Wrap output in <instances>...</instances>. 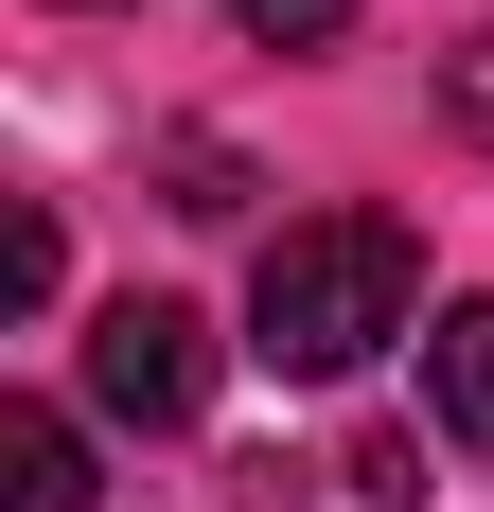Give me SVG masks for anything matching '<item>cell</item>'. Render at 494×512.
Instances as JSON below:
<instances>
[{"instance_id": "5", "label": "cell", "mask_w": 494, "mask_h": 512, "mask_svg": "<svg viewBox=\"0 0 494 512\" xmlns=\"http://www.w3.org/2000/svg\"><path fill=\"white\" fill-rule=\"evenodd\" d=\"M230 18H247L265 53H336V36H353V0H230Z\"/></svg>"}, {"instance_id": "4", "label": "cell", "mask_w": 494, "mask_h": 512, "mask_svg": "<svg viewBox=\"0 0 494 512\" xmlns=\"http://www.w3.org/2000/svg\"><path fill=\"white\" fill-rule=\"evenodd\" d=\"M0 512H89V442H71V407H0Z\"/></svg>"}, {"instance_id": "6", "label": "cell", "mask_w": 494, "mask_h": 512, "mask_svg": "<svg viewBox=\"0 0 494 512\" xmlns=\"http://www.w3.org/2000/svg\"><path fill=\"white\" fill-rule=\"evenodd\" d=\"M336 477H353V512H406V495H424V460H406V442H353Z\"/></svg>"}, {"instance_id": "1", "label": "cell", "mask_w": 494, "mask_h": 512, "mask_svg": "<svg viewBox=\"0 0 494 512\" xmlns=\"http://www.w3.org/2000/svg\"><path fill=\"white\" fill-rule=\"evenodd\" d=\"M406 318H424V248H406V212H300V230H265V265H247V354L283 371V389L371 371Z\"/></svg>"}, {"instance_id": "7", "label": "cell", "mask_w": 494, "mask_h": 512, "mask_svg": "<svg viewBox=\"0 0 494 512\" xmlns=\"http://www.w3.org/2000/svg\"><path fill=\"white\" fill-rule=\"evenodd\" d=\"M177 212H247V159L230 142H177Z\"/></svg>"}, {"instance_id": "2", "label": "cell", "mask_w": 494, "mask_h": 512, "mask_svg": "<svg viewBox=\"0 0 494 512\" xmlns=\"http://www.w3.org/2000/svg\"><path fill=\"white\" fill-rule=\"evenodd\" d=\"M89 407L106 424H195L212 407V318L195 301H106L89 318Z\"/></svg>"}, {"instance_id": "3", "label": "cell", "mask_w": 494, "mask_h": 512, "mask_svg": "<svg viewBox=\"0 0 494 512\" xmlns=\"http://www.w3.org/2000/svg\"><path fill=\"white\" fill-rule=\"evenodd\" d=\"M424 407H442V442L494 460V301H442V318H424Z\"/></svg>"}, {"instance_id": "8", "label": "cell", "mask_w": 494, "mask_h": 512, "mask_svg": "<svg viewBox=\"0 0 494 512\" xmlns=\"http://www.w3.org/2000/svg\"><path fill=\"white\" fill-rule=\"evenodd\" d=\"M442 106H459V142H494V36H477V53L442 71Z\"/></svg>"}]
</instances>
